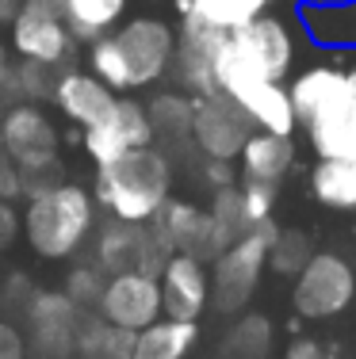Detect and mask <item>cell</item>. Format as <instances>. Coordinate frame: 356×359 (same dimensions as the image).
Here are the masks:
<instances>
[{"mask_svg":"<svg viewBox=\"0 0 356 359\" xmlns=\"http://www.w3.org/2000/svg\"><path fill=\"white\" fill-rule=\"evenodd\" d=\"M146 115L150 145L165 153L176 168L199 157L196 138H192V96L184 88H154V96L146 100Z\"/></svg>","mask_w":356,"mask_h":359,"instance_id":"obj_15","label":"cell"},{"mask_svg":"<svg viewBox=\"0 0 356 359\" xmlns=\"http://www.w3.org/2000/svg\"><path fill=\"white\" fill-rule=\"evenodd\" d=\"M131 352H134V332L104 321L100 313H84L73 359H131Z\"/></svg>","mask_w":356,"mask_h":359,"instance_id":"obj_29","label":"cell"},{"mask_svg":"<svg viewBox=\"0 0 356 359\" xmlns=\"http://www.w3.org/2000/svg\"><path fill=\"white\" fill-rule=\"evenodd\" d=\"M272 229L276 222L265 229H249L211 260V310L218 318H237L257 298V290L268 276V237H272Z\"/></svg>","mask_w":356,"mask_h":359,"instance_id":"obj_6","label":"cell"},{"mask_svg":"<svg viewBox=\"0 0 356 359\" xmlns=\"http://www.w3.org/2000/svg\"><path fill=\"white\" fill-rule=\"evenodd\" d=\"M146 145H150V115H146V100L138 96H115L107 115L96 126L81 130V153L96 168L112 165V161L126 157L134 149H146Z\"/></svg>","mask_w":356,"mask_h":359,"instance_id":"obj_11","label":"cell"},{"mask_svg":"<svg viewBox=\"0 0 356 359\" xmlns=\"http://www.w3.org/2000/svg\"><path fill=\"white\" fill-rule=\"evenodd\" d=\"M126 4L131 0H65L62 20L77 46H92L96 39H104L107 31H115L123 23Z\"/></svg>","mask_w":356,"mask_h":359,"instance_id":"obj_27","label":"cell"},{"mask_svg":"<svg viewBox=\"0 0 356 359\" xmlns=\"http://www.w3.org/2000/svg\"><path fill=\"white\" fill-rule=\"evenodd\" d=\"M20 218L23 241L31 245V252L39 260L65 264L88 249L92 229L100 226V207L92 199V187L77 180H58L23 199Z\"/></svg>","mask_w":356,"mask_h":359,"instance_id":"obj_2","label":"cell"},{"mask_svg":"<svg viewBox=\"0 0 356 359\" xmlns=\"http://www.w3.org/2000/svg\"><path fill=\"white\" fill-rule=\"evenodd\" d=\"M27 195V184H23V172L12 165V161L0 153V203H20Z\"/></svg>","mask_w":356,"mask_h":359,"instance_id":"obj_38","label":"cell"},{"mask_svg":"<svg viewBox=\"0 0 356 359\" xmlns=\"http://www.w3.org/2000/svg\"><path fill=\"white\" fill-rule=\"evenodd\" d=\"M310 195L326 210H356V161L318 157L310 168Z\"/></svg>","mask_w":356,"mask_h":359,"instance_id":"obj_28","label":"cell"},{"mask_svg":"<svg viewBox=\"0 0 356 359\" xmlns=\"http://www.w3.org/2000/svg\"><path fill=\"white\" fill-rule=\"evenodd\" d=\"M345 73H349V88L356 92V65H352V69H345Z\"/></svg>","mask_w":356,"mask_h":359,"instance_id":"obj_43","label":"cell"},{"mask_svg":"<svg viewBox=\"0 0 356 359\" xmlns=\"http://www.w3.org/2000/svg\"><path fill=\"white\" fill-rule=\"evenodd\" d=\"M218 92H223V88H218ZM226 96H230L234 104L245 111V118L253 123V130L284 134V138H295V130H299V118H295L291 96H287V84H276V81H245V84H234Z\"/></svg>","mask_w":356,"mask_h":359,"instance_id":"obj_19","label":"cell"},{"mask_svg":"<svg viewBox=\"0 0 356 359\" xmlns=\"http://www.w3.org/2000/svg\"><path fill=\"white\" fill-rule=\"evenodd\" d=\"M20 321H23L27 359H73L84 310H77L58 287H46L31 294Z\"/></svg>","mask_w":356,"mask_h":359,"instance_id":"obj_9","label":"cell"},{"mask_svg":"<svg viewBox=\"0 0 356 359\" xmlns=\"http://www.w3.org/2000/svg\"><path fill=\"white\" fill-rule=\"evenodd\" d=\"M199 348V321L157 318L150 329L134 332L131 359H192Z\"/></svg>","mask_w":356,"mask_h":359,"instance_id":"obj_25","label":"cell"},{"mask_svg":"<svg viewBox=\"0 0 356 359\" xmlns=\"http://www.w3.org/2000/svg\"><path fill=\"white\" fill-rule=\"evenodd\" d=\"M272 4L276 0H176L184 20H196L218 35H230L245 23L261 20L265 12H272Z\"/></svg>","mask_w":356,"mask_h":359,"instance_id":"obj_26","label":"cell"},{"mask_svg":"<svg viewBox=\"0 0 356 359\" xmlns=\"http://www.w3.org/2000/svg\"><path fill=\"white\" fill-rule=\"evenodd\" d=\"M279 359H345V348L337 340H322V337H310V332H295L287 340L284 355Z\"/></svg>","mask_w":356,"mask_h":359,"instance_id":"obj_35","label":"cell"},{"mask_svg":"<svg viewBox=\"0 0 356 359\" xmlns=\"http://www.w3.org/2000/svg\"><path fill=\"white\" fill-rule=\"evenodd\" d=\"M20 8H23V0H0V27H8Z\"/></svg>","mask_w":356,"mask_h":359,"instance_id":"obj_40","label":"cell"},{"mask_svg":"<svg viewBox=\"0 0 356 359\" xmlns=\"http://www.w3.org/2000/svg\"><path fill=\"white\" fill-rule=\"evenodd\" d=\"M307 35L326 50H356V0H310L299 8Z\"/></svg>","mask_w":356,"mask_h":359,"instance_id":"obj_23","label":"cell"},{"mask_svg":"<svg viewBox=\"0 0 356 359\" xmlns=\"http://www.w3.org/2000/svg\"><path fill=\"white\" fill-rule=\"evenodd\" d=\"M0 359H27L23 325L15 318H4V313H0Z\"/></svg>","mask_w":356,"mask_h":359,"instance_id":"obj_37","label":"cell"},{"mask_svg":"<svg viewBox=\"0 0 356 359\" xmlns=\"http://www.w3.org/2000/svg\"><path fill=\"white\" fill-rule=\"evenodd\" d=\"M253 123L226 92H203L192 96V138L203 161H237Z\"/></svg>","mask_w":356,"mask_h":359,"instance_id":"obj_10","label":"cell"},{"mask_svg":"<svg viewBox=\"0 0 356 359\" xmlns=\"http://www.w3.org/2000/svg\"><path fill=\"white\" fill-rule=\"evenodd\" d=\"M356 302V268L349 256L315 249L303 271L291 279V313L307 325H326L349 313Z\"/></svg>","mask_w":356,"mask_h":359,"instance_id":"obj_7","label":"cell"},{"mask_svg":"<svg viewBox=\"0 0 356 359\" xmlns=\"http://www.w3.org/2000/svg\"><path fill=\"white\" fill-rule=\"evenodd\" d=\"M0 153L23 172L27 195L58 184L62 176V130L42 104L15 100L0 111ZM23 195V199H27Z\"/></svg>","mask_w":356,"mask_h":359,"instance_id":"obj_5","label":"cell"},{"mask_svg":"<svg viewBox=\"0 0 356 359\" xmlns=\"http://www.w3.org/2000/svg\"><path fill=\"white\" fill-rule=\"evenodd\" d=\"M0 111H4V107H0Z\"/></svg>","mask_w":356,"mask_h":359,"instance_id":"obj_44","label":"cell"},{"mask_svg":"<svg viewBox=\"0 0 356 359\" xmlns=\"http://www.w3.org/2000/svg\"><path fill=\"white\" fill-rule=\"evenodd\" d=\"M169 245L154 233L150 222H119V218H104L92 229V260L107 271H142V276H161L169 260Z\"/></svg>","mask_w":356,"mask_h":359,"instance_id":"obj_8","label":"cell"},{"mask_svg":"<svg viewBox=\"0 0 356 359\" xmlns=\"http://www.w3.org/2000/svg\"><path fill=\"white\" fill-rule=\"evenodd\" d=\"M272 355H276V325L268 313L257 310L230 318L215 348V359H272Z\"/></svg>","mask_w":356,"mask_h":359,"instance_id":"obj_24","label":"cell"},{"mask_svg":"<svg viewBox=\"0 0 356 359\" xmlns=\"http://www.w3.org/2000/svg\"><path fill=\"white\" fill-rule=\"evenodd\" d=\"M299 57V42L284 15L265 12L261 20L223 35L215 54V88L230 92L245 81H276L287 84Z\"/></svg>","mask_w":356,"mask_h":359,"instance_id":"obj_3","label":"cell"},{"mask_svg":"<svg viewBox=\"0 0 356 359\" xmlns=\"http://www.w3.org/2000/svg\"><path fill=\"white\" fill-rule=\"evenodd\" d=\"M310 256H315L310 233L291 229V226H276L272 229V237H268V271H272V276L295 279Z\"/></svg>","mask_w":356,"mask_h":359,"instance_id":"obj_31","label":"cell"},{"mask_svg":"<svg viewBox=\"0 0 356 359\" xmlns=\"http://www.w3.org/2000/svg\"><path fill=\"white\" fill-rule=\"evenodd\" d=\"M23 4L42 8V12H54V15H62V4H65V0H23Z\"/></svg>","mask_w":356,"mask_h":359,"instance_id":"obj_42","label":"cell"},{"mask_svg":"<svg viewBox=\"0 0 356 359\" xmlns=\"http://www.w3.org/2000/svg\"><path fill=\"white\" fill-rule=\"evenodd\" d=\"M62 69H50V65L39 62H23V57H12V69H8V81L0 88V100L15 104V100H27V104H46L54 96V81Z\"/></svg>","mask_w":356,"mask_h":359,"instance_id":"obj_30","label":"cell"},{"mask_svg":"<svg viewBox=\"0 0 356 359\" xmlns=\"http://www.w3.org/2000/svg\"><path fill=\"white\" fill-rule=\"evenodd\" d=\"M8 69H12V50H8L4 39H0V88H4V81H8Z\"/></svg>","mask_w":356,"mask_h":359,"instance_id":"obj_41","label":"cell"},{"mask_svg":"<svg viewBox=\"0 0 356 359\" xmlns=\"http://www.w3.org/2000/svg\"><path fill=\"white\" fill-rule=\"evenodd\" d=\"M104 287H107V271L100 268L96 260H77V264H70V271L62 276V287H58V290H62L77 310L96 313Z\"/></svg>","mask_w":356,"mask_h":359,"instance_id":"obj_33","label":"cell"},{"mask_svg":"<svg viewBox=\"0 0 356 359\" xmlns=\"http://www.w3.org/2000/svg\"><path fill=\"white\" fill-rule=\"evenodd\" d=\"M242 191V207H245V222L249 229H265L272 226V210H276V199H279V187L276 184H261V180H242L237 184Z\"/></svg>","mask_w":356,"mask_h":359,"instance_id":"obj_34","label":"cell"},{"mask_svg":"<svg viewBox=\"0 0 356 359\" xmlns=\"http://www.w3.org/2000/svg\"><path fill=\"white\" fill-rule=\"evenodd\" d=\"M295 161H299L295 138L253 130L249 138H245L242 153H237V172H242V180H261V184H276L279 187L295 172Z\"/></svg>","mask_w":356,"mask_h":359,"instance_id":"obj_21","label":"cell"},{"mask_svg":"<svg viewBox=\"0 0 356 359\" xmlns=\"http://www.w3.org/2000/svg\"><path fill=\"white\" fill-rule=\"evenodd\" d=\"M154 233L169 245V252H184V256H199V260H215L218 252V241H215V229H211V218H207V207L196 199H176L169 195L165 207L150 218Z\"/></svg>","mask_w":356,"mask_h":359,"instance_id":"obj_16","label":"cell"},{"mask_svg":"<svg viewBox=\"0 0 356 359\" xmlns=\"http://www.w3.org/2000/svg\"><path fill=\"white\" fill-rule=\"evenodd\" d=\"M96 313L104 321L119 325L126 332H142L150 329L161 313V287L154 276H142V271H119V276H107V287L100 294Z\"/></svg>","mask_w":356,"mask_h":359,"instance_id":"obj_14","label":"cell"},{"mask_svg":"<svg viewBox=\"0 0 356 359\" xmlns=\"http://www.w3.org/2000/svg\"><path fill=\"white\" fill-rule=\"evenodd\" d=\"M50 104L58 107V115H62L70 126H77V130H88V126H96L100 118L107 115V107L115 104V92L107 88V84L100 81L96 73L70 65V69L58 73Z\"/></svg>","mask_w":356,"mask_h":359,"instance_id":"obj_18","label":"cell"},{"mask_svg":"<svg viewBox=\"0 0 356 359\" xmlns=\"http://www.w3.org/2000/svg\"><path fill=\"white\" fill-rule=\"evenodd\" d=\"M199 180L207 184V191H218V187L242 184V172H237V161H203L199 157Z\"/></svg>","mask_w":356,"mask_h":359,"instance_id":"obj_36","label":"cell"},{"mask_svg":"<svg viewBox=\"0 0 356 359\" xmlns=\"http://www.w3.org/2000/svg\"><path fill=\"white\" fill-rule=\"evenodd\" d=\"M161 313L173 321H199L211 310V264L199 256L173 252L157 276Z\"/></svg>","mask_w":356,"mask_h":359,"instance_id":"obj_13","label":"cell"},{"mask_svg":"<svg viewBox=\"0 0 356 359\" xmlns=\"http://www.w3.org/2000/svg\"><path fill=\"white\" fill-rule=\"evenodd\" d=\"M307 142L318 157H349L356 161V92L345 84L337 100H329L307 123Z\"/></svg>","mask_w":356,"mask_h":359,"instance_id":"obj_20","label":"cell"},{"mask_svg":"<svg viewBox=\"0 0 356 359\" xmlns=\"http://www.w3.org/2000/svg\"><path fill=\"white\" fill-rule=\"evenodd\" d=\"M8 50L23 62H39L50 69H70L77 57V42H73L62 15L31 4H23L8 23Z\"/></svg>","mask_w":356,"mask_h":359,"instance_id":"obj_12","label":"cell"},{"mask_svg":"<svg viewBox=\"0 0 356 359\" xmlns=\"http://www.w3.org/2000/svg\"><path fill=\"white\" fill-rule=\"evenodd\" d=\"M345 84H349V73L334 62H318V65H307L303 73H295L291 81H287V96H291L299 126H307L329 100L341 96Z\"/></svg>","mask_w":356,"mask_h":359,"instance_id":"obj_22","label":"cell"},{"mask_svg":"<svg viewBox=\"0 0 356 359\" xmlns=\"http://www.w3.org/2000/svg\"><path fill=\"white\" fill-rule=\"evenodd\" d=\"M23 237V218L15 203H0V252H8Z\"/></svg>","mask_w":356,"mask_h":359,"instance_id":"obj_39","label":"cell"},{"mask_svg":"<svg viewBox=\"0 0 356 359\" xmlns=\"http://www.w3.org/2000/svg\"><path fill=\"white\" fill-rule=\"evenodd\" d=\"M223 35L211 27H203L196 20H184L176 27V54H173V81L176 88H184L188 96H203L215 92V54Z\"/></svg>","mask_w":356,"mask_h":359,"instance_id":"obj_17","label":"cell"},{"mask_svg":"<svg viewBox=\"0 0 356 359\" xmlns=\"http://www.w3.org/2000/svg\"><path fill=\"white\" fill-rule=\"evenodd\" d=\"M176 27L161 15H134L88 46V73H96L115 96L154 92L173 76Z\"/></svg>","mask_w":356,"mask_h":359,"instance_id":"obj_1","label":"cell"},{"mask_svg":"<svg viewBox=\"0 0 356 359\" xmlns=\"http://www.w3.org/2000/svg\"><path fill=\"white\" fill-rule=\"evenodd\" d=\"M176 165L161 149L146 145L112 165L96 168L92 176V199L107 218L119 222H150L173 195Z\"/></svg>","mask_w":356,"mask_h":359,"instance_id":"obj_4","label":"cell"},{"mask_svg":"<svg viewBox=\"0 0 356 359\" xmlns=\"http://www.w3.org/2000/svg\"><path fill=\"white\" fill-rule=\"evenodd\" d=\"M207 218H211V229H215L218 249H226V245L237 241V237L249 233V222H245V207H242V191H237V184L211 191Z\"/></svg>","mask_w":356,"mask_h":359,"instance_id":"obj_32","label":"cell"}]
</instances>
